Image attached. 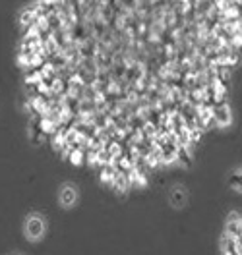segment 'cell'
I'll return each instance as SVG.
<instances>
[{"instance_id":"obj_1","label":"cell","mask_w":242,"mask_h":255,"mask_svg":"<svg viewBox=\"0 0 242 255\" xmlns=\"http://www.w3.org/2000/svg\"><path fill=\"white\" fill-rule=\"evenodd\" d=\"M23 230H25V236L31 242H37L45 236L47 232V221L43 215H37V213H31L27 219H25V224H23Z\"/></svg>"},{"instance_id":"obj_2","label":"cell","mask_w":242,"mask_h":255,"mask_svg":"<svg viewBox=\"0 0 242 255\" xmlns=\"http://www.w3.org/2000/svg\"><path fill=\"white\" fill-rule=\"evenodd\" d=\"M78 197H80V193H78V188L76 186H72V184H64L60 191H58V201H60V205L64 209H72L76 203H78Z\"/></svg>"},{"instance_id":"obj_3","label":"cell","mask_w":242,"mask_h":255,"mask_svg":"<svg viewBox=\"0 0 242 255\" xmlns=\"http://www.w3.org/2000/svg\"><path fill=\"white\" fill-rule=\"evenodd\" d=\"M213 120H215V126H219V128L231 126V122H233V112L229 109V105L219 103L217 107H213Z\"/></svg>"},{"instance_id":"obj_4","label":"cell","mask_w":242,"mask_h":255,"mask_svg":"<svg viewBox=\"0 0 242 255\" xmlns=\"http://www.w3.org/2000/svg\"><path fill=\"white\" fill-rule=\"evenodd\" d=\"M169 201L175 209H182L188 201V191L184 190L182 186H175L169 193Z\"/></svg>"},{"instance_id":"obj_5","label":"cell","mask_w":242,"mask_h":255,"mask_svg":"<svg viewBox=\"0 0 242 255\" xmlns=\"http://www.w3.org/2000/svg\"><path fill=\"white\" fill-rule=\"evenodd\" d=\"M225 232L227 234H233V236H241L242 234V217L239 213H231L227 217Z\"/></svg>"},{"instance_id":"obj_6","label":"cell","mask_w":242,"mask_h":255,"mask_svg":"<svg viewBox=\"0 0 242 255\" xmlns=\"http://www.w3.org/2000/svg\"><path fill=\"white\" fill-rule=\"evenodd\" d=\"M221 252L223 254H239V240L237 236H233V234H223V238H221Z\"/></svg>"},{"instance_id":"obj_7","label":"cell","mask_w":242,"mask_h":255,"mask_svg":"<svg viewBox=\"0 0 242 255\" xmlns=\"http://www.w3.org/2000/svg\"><path fill=\"white\" fill-rule=\"evenodd\" d=\"M229 186L235 191L242 193V168H237L229 174Z\"/></svg>"},{"instance_id":"obj_8","label":"cell","mask_w":242,"mask_h":255,"mask_svg":"<svg viewBox=\"0 0 242 255\" xmlns=\"http://www.w3.org/2000/svg\"><path fill=\"white\" fill-rule=\"evenodd\" d=\"M239 31H241V37H242V21H241V25H239Z\"/></svg>"}]
</instances>
